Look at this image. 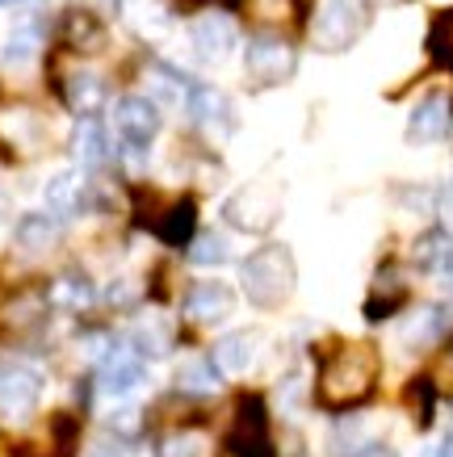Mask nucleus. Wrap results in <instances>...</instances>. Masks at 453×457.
<instances>
[{
	"label": "nucleus",
	"instance_id": "1",
	"mask_svg": "<svg viewBox=\"0 0 453 457\" xmlns=\"http://www.w3.org/2000/svg\"><path fill=\"white\" fill-rule=\"evenodd\" d=\"M373 382H378V353L370 345H344L319 370V403L331 411L357 407L361 399H370Z\"/></svg>",
	"mask_w": 453,
	"mask_h": 457
},
{
	"label": "nucleus",
	"instance_id": "2",
	"mask_svg": "<svg viewBox=\"0 0 453 457\" xmlns=\"http://www.w3.org/2000/svg\"><path fill=\"white\" fill-rule=\"evenodd\" d=\"M294 281H298V269H294L289 248H281V244H264L261 252H252L239 264V286H244L247 303L261 306V311L286 306L294 294Z\"/></svg>",
	"mask_w": 453,
	"mask_h": 457
},
{
	"label": "nucleus",
	"instance_id": "3",
	"mask_svg": "<svg viewBox=\"0 0 453 457\" xmlns=\"http://www.w3.org/2000/svg\"><path fill=\"white\" fill-rule=\"evenodd\" d=\"M281 185L277 180H252L244 189H235L227 202H222V219L231 222L235 231H247V236H261L269 231L277 219H281Z\"/></svg>",
	"mask_w": 453,
	"mask_h": 457
},
{
	"label": "nucleus",
	"instance_id": "4",
	"mask_svg": "<svg viewBox=\"0 0 453 457\" xmlns=\"http://www.w3.org/2000/svg\"><path fill=\"white\" fill-rule=\"evenodd\" d=\"M365 29L361 0H323L311 17V42L319 51H348Z\"/></svg>",
	"mask_w": 453,
	"mask_h": 457
},
{
	"label": "nucleus",
	"instance_id": "5",
	"mask_svg": "<svg viewBox=\"0 0 453 457\" xmlns=\"http://www.w3.org/2000/svg\"><path fill=\"white\" fill-rule=\"evenodd\" d=\"M219 457H273V441H269V420H264V403L256 395H244L235 407V424L222 436Z\"/></svg>",
	"mask_w": 453,
	"mask_h": 457
},
{
	"label": "nucleus",
	"instance_id": "6",
	"mask_svg": "<svg viewBox=\"0 0 453 457\" xmlns=\"http://www.w3.org/2000/svg\"><path fill=\"white\" fill-rule=\"evenodd\" d=\"M294 71H298V51L286 38L261 34V38L247 42V76L256 84L273 88V84H286Z\"/></svg>",
	"mask_w": 453,
	"mask_h": 457
},
{
	"label": "nucleus",
	"instance_id": "7",
	"mask_svg": "<svg viewBox=\"0 0 453 457\" xmlns=\"http://www.w3.org/2000/svg\"><path fill=\"white\" fill-rule=\"evenodd\" d=\"M113 126L122 135V155H143L151 147V139L160 135V110L147 97H122L113 110Z\"/></svg>",
	"mask_w": 453,
	"mask_h": 457
},
{
	"label": "nucleus",
	"instance_id": "8",
	"mask_svg": "<svg viewBox=\"0 0 453 457\" xmlns=\"http://www.w3.org/2000/svg\"><path fill=\"white\" fill-rule=\"evenodd\" d=\"M42 378L29 365H0V416L26 420L38 407Z\"/></svg>",
	"mask_w": 453,
	"mask_h": 457
},
{
	"label": "nucleus",
	"instance_id": "9",
	"mask_svg": "<svg viewBox=\"0 0 453 457\" xmlns=\"http://www.w3.org/2000/svg\"><path fill=\"white\" fill-rule=\"evenodd\" d=\"M235 21L227 13H202L197 21L189 26V46L197 59H206V63H222V59L235 51Z\"/></svg>",
	"mask_w": 453,
	"mask_h": 457
},
{
	"label": "nucleus",
	"instance_id": "10",
	"mask_svg": "<svg viewBox=\"0 0 453 457\" xmlns=\"http://www.w3.org/2000/svg\"><path fill=\"white\" fill-rule=\"evenodd\" d=\"M185 110H189L193 126H202L210 135H227L235 126V110L231 101L222 97L219 88H210V84H193L189 97H185Z\"/></svg>",
	"mask_w": 453,
	"mask_h": 457
},
{
	"label": "nucleus",
	"instance_id": "11",
	"mask_svg": "<svg viewBox=\"0 0 453 457\" xmlns=\"http://www.w3.org/2000/svg\"><path fill=\"white\" fill-rule=\"evenodd\" d=\"M235 311V290L231 286H222V281H197L189 294H185V319L193 323H222V319Z\"/></svg>",
	"mask_w": 453,
	"mask_h": 457
},
{
	"label": "nucleus",
	"instance_id": "12",
	"mask_svg": "<svg viewBox=\"0 0 453 457\" xmlns=\"http://www.w3.org/2000/svg\"><path fill=\"white\" fill-rule=\"evenodd\" d=\"M449 135V101L440 93H428L407 118V139L412 143H437Z\"/></svg>",
	"mask_w": 453,
	"mask_h": 457
},
{
	"label": "nucleus",
	"instance_id": "13",
	"mask_svg": "<svg viewBox=\"0 0 453 457\" xmlns=\"http://www.w3.org/2000/svg\"><path fill=\"white\" fill-rule=\"evenodd\" d=\"M143 382V357H138L135 348H113L101 357V386L110 390V395H130V390Z\"/></svg>",
	"mask_w": 453,
	"mask_h": 457
},
{
	"label": "nucleus",
	"instance_id": "14",
	"mask_svg": "<svg viewBox=\"0 0 453 457\" xmlns=\"http://www.w3.org/2000/svg\"><path fill=\"white\" fill-rule=\"evenodd\" d=\"M0 139L17 147V152L34 155L42 147V139H46V122L34 110H4L0 113Z\"/></svg>",
	"mask_w": 453,
	"mask_h": 457
},
{
	"label": "nucleus",
	"instance_id": "15",
	"mask_svg": "<svg viewBox=\"0 0 453 457\" xmlns=\"http://www.w3.org/2000/svg\"><path fill=\"white\" fill-rule=\"evenodd\" d=\"M84 202H88V185H84V177L76 172V168L55 172V177L46 180V206H51L55 219H71V214H80Z\"/></svg>",
	"mask_w": 453,
	"mask_h": 457
},
{
	"label": "nucleus",
	"instance_id": "16",
	"mask_svg": "<svg viewBox=\"0 0 453 457\" xmlns=\"http://www.w3.org/2000/svg\"><path fill=\"white\" fill-rule=\"evenodd\" d=\"M63 42H68L71 51H80V55H96V51H105L110 34H105V26H101L93 13L71 9V13L63 17Z\"/></svg>",
	"mask_w": 453,
	"mask_h": 457
},
{
	"label": "nucleus",
	"instance_id": "17",
	"mask_svg": "<svg viewBox=\"0 0 453 457\" xmlns=\"http://www.w3.org/2000/svg\"><path fill=\"white\" fill-rule=\"evenodd\" d=\"M38 46H42V21H38V17H29V21H17L13 34L4 38L0 59H4L9 68H26V63H34Z\"/></svg>",
	"mask_w": 453,
	"mask_h": 457
},
{
	"label": "nucleus",
	"instance_id": "18",
	"mask_svg": "<svg viewBox=\"0 0 453 457\" xmlns=\"http://www.w3.org/2000/svg\"><path fill=\"white\" fill-rule=\"evenodd\" d=\"M256 332H231L222 336L219 348H214V365H219V374H244L247 365L256 361Z\"/></svg>",
	"mask_w": 453,
	"mask_h": 457
},
{
	"label": "nucleus",
	"instance_id": "19",
	"mask_svg": "<svg viewBox=\"0 0 453 457\" xmlns=\"http://www.w3.org/2000/svg\"><path fill=\"white\" fill-rule=\"evenodd\" d=\"M415 261L424 264L440 286H453V239L445 231H432V236L420 239L415 244Z\"/></svg>",
	"mask_w": 453,
	"mask_h": 457
},
{
	"label": "nucleus",
	"instance_id": "20",
	"mask_svg": "<svg viewBox=\"0 0 453 457\" xmlns=\"http://www.w3.org/2000/svg\"><path fill=\"white\" fill-rule=\"evenodd\" d=\"M55 239H59V222L51 219V214H26V219L17 222V248L26 252V256L51 252Z\"/></svg>",
	"mask_w": 453,
	"mask_h": 457
},
{
	"label": "nucleus",
	"instance_id": "21",
	"mask_svg": "<svg viewBox=\"0 0 453 457\" xmlns=\"http://www.w3.org/2000/svg\"><path fill=\"white\" fill-rule=\"evenodd\" d=\"M76 155H80L84 168H101L105 160H110V135H105V126L96 122V118H88L84 113V122L76 126Z\"/></svg>",
	"mask_w": 453,
	"mask_h": 457
},
{
	"label": "nucleus",
	"instance_id": "22",
	"mask_svg": "<svg viewBox=\"0 0 453 457\" xmlns=\"http://www.w3.org/2000/svg\"><path fill=\"white\" fill-rule=\"evenodd\" d=\"M177 386L185 395H214L219 390V365H210L206 357H185L177 365Z\"/></svg>",
	"mask_w": 453,
	"mask_h": 457
},
{
	"label": "nucleus",
	"instance_id": "23",
	"mask_svg": "<svg viewBox=\"0 0 453 457\" xmlns=\"http://www.w3.org/2000/svg\"><path fill=\"white\" fill-rule=\"evenodd\" d=\"M403 298H407V286H403V278H398L395 269H382V273H378V281H373L370 303H365V315H370V319H386L398 303H403Z\"/></svg>",
	"mask_w": 453,
	"mask_h": 457
},
{
	"label": "nucleus",
	"instance_id": "24",
	"mask_svg": "<svg viewBox=\"0 0 453 457\" xmlns=\"http://www.w3.org/2000/svg\"><path fill=\"white\" fill-rule=\"evenodd\" d=\"M63 97H68V105L76 113H93L101 101H105V84H101V76H93V71H76V76H68V84H63Z\"/></svg>",
	"mask_w": 453,
	"mask_h": 457
},
{
	"label": "nucleus",
	"instance_id": "25",
	"mask_svg": "<svg viewBox=\"0 0 453 457\" xmlns=\"http://www.w3.org/2000/svg\"><path fill=\"white\" fill-rule=\"evenodd\" d=\"M244 13L256 21V26H294L298 21V0H244Z\"/></svg>",
	"mask_w": 453,
	"mask_h": 457
},
{
	"label": "nucleus",
	"instance_id": "26",
	"mask_svg": "<svg viewBox=\"0 0 453 457\" xmlns=\"http://www.w3.org/2000/svg\"><path fill=\"white\" fill-rule=\"evenodd\" d=\"M168 345H172V332H168L164 323H155V319H138L135 328H130V348H135L138 357H164Z\"/></svg>",
	"mask_w": 453,
	"mask_h": 457
},
{
	"label": "nucleus",
	"instance_id": "27",
	"mask_svg": "<svg viewBox=\"0 0 453 457\" xmlns=\"http://www.w3.org/2000/svg\"><path fill=\"white\" fill-rule=\"evenodd\" d=\"M51 303L63 306V311H84V306L93 303V281L80 278V273H63L51 286Z\"/></svg>",
	"mask_w": 453,
	"mask_h": 457
},
{
	"label": "nucleus",
	"instance_id": "28",
	"mask_svg": "<svg viewBox=\"0 0 453 457\" xmlns=\"http://www.w3.org/2000/svg\"><path fill=\"white\" fill-rule=\"evenodd\" d=\"M189 88H193V84L185 80V76H180L177 68H155V71H151V93L164 101V105H177V101L185 105Z\"/></svg>",
	"mask_w": 453,
	"mask_h": 457
},
{
	"label": "nucleus",
	"instance_id": "29",
	"mask_svg": "<svg viewBox=\"0 0 453 457\" xmlns=\"http://www.w3.org/2000/svg\"><path fill=\"white\" fill-rule=\"evenodd\" d=\"M193 202H177V206L168 210L164 222H155V231H160V239H168V244H185L193 231Z\"/></svg>",
	"mask_w": 453,
	"mask_h": 457
},
{
	"label": "nucleus",
	"instance_id": "30",
	"mask_svg": "<svg viewBox=\"0 0 453 457\" xmlns=\"http://www.w3.org/2000/svg\"><path fill=\"white\" fill-rule=\"evenodd\" d=\"M227 252H231V248H227V239L214 236V231L189 239V261L193 264H222V261H227Z\"/></svg>",
	"mask_w": 453,
	"mask_h": 457
},
{
	"label": "nucleus",
	"instance_id": "31",
	"mask_svg": "<svg viewBox=\"0 0 453 457\" xmlns=\"http://www.w3.org/2000/svg\"><path fill=\"white\" fill-rule=\"evenodd\" d=\"M445 328V311H437V306H428V311H420V315L407 323V332H403V340L407 345H424V340H432V336Z\"/></svg>",
	"mask_w": 453,
	"mask_h": 457
},
{
	"label": "nucleus",
	"instance_id": "32",
	"mask_svg": "<svg viewBox=\"0 0 453 457\" xmlns=\"http://www.w3.org/2000/svg\"><path fill=\"white\" fill-rule=\"evenodd\" d=\"M428 382H432V390H440V395H453V340L437 353L432 370H428Z\"/></svg>",
	"mask_w": 453,
	"mask_h": 457
},
{
	"label": "nucleus",
	"instance_id": "33",
	"mask_svg": "<svg viewBox=\"0 0 453 457\" xmlns=\"http://www.w3.org/2000/svg\"><path fill=\"white\" fill-rule=\"evenodd\" d=\"M432 55L453 68V13H445L437 26H432Z\"/></svg>",
	"mask_w": 453,
	"mask_h": 457
},
{
	"label": "nucleus",
	"instance_id": "34",
	"mask_svg": "<svg viewBox=\"0 0 453 457\" xmlns=\"http://www.w3.org/2000/svg\"><path fill=\"white\" fill-rule=\"evenodd\" d=\"M110 428L118 432V436H138L143 411H138V407H118V411H110Z\"/></svg>",
	"mask_w": 453,
	"mask_h": 457
},
{
	"label": "nucleus",
	"instance_id": "35",
	"mask_svg": "<svg viewBox=\"0 0 453 457\" xmlns=\"http://www.w3.org/2000/svg\"><path fill=\"white\" fill-rule=\"evenodd\" d=\"M155 457H202V445H197V436L180 432V436H168V441L160 445V453H155Z\"/></svg>",
	"mask_w": 453,
	"mask_h": 457
},
{
	"label": "nucleus",
	"instance_id": "36",
	"mask_svg": "<svg viewBox=\"0 0 453 457\" xmlns=\"http://www.w3.org/2000/svg\"><path fill=\"white\" fill-rule=\"evenodd\" d=\"M42 311H46V306H42V298H34V294H29V298H21V303H13V311H9V319H13V323H38V319H42Z\"/></svg>",
	"mask_w": 453,
	"mask_h": 457
},
{
	"label": "nucleus",
	"instance_id": "37",
	"mask_svg": "<svg viewBox=\"0 0 453 457\" xmlns=\"http://www.w3.org/2000/svg\"><path fill=\"white\" fill-rule=\"evenodd\" d=\"M138 290H135V281H113V290H110V303L113 306H122V303H135Z\"/></svg>",
	"mask_w": 453,
	"mask_h": 457
},
{
	"label": "nucleus",
	"instance_id": "38",
	"mask_svg": "<svg viewBox=\"0 0 453 457\" xmlns=\"http://www.w3.org/2000/svg\"><path fill=\"white\" fill-rule=\"evenodd\" d=\"M88 457H122V453H118V445H96Z\"/></svg>",
	"mask_w": 453,
	"mask_h": 457
},
{
	"label": "nucleus",
	"instance_id": "39",
	"mask_svg": "<svg viewBox=\"0 0 453 457\" xmlns=\"http://www.w3.org/2000/svg\"><path fill=\"white\" fill-rule=\"evenodd\" d=\"M445 219H449V227H453V185H449V194H445Z\"/></svg>",
	"mask_w": 453,
	"mask_h": 457
},
{
	"label": "nucleus",
	"instance_id": "40",
	"mask_svg": "<svg viewBox=\"0 0 453 457\" xmlns=\"http://www.w3.org/2000/svg\"><path fill=\"white\" fill-rule=\"evenodd\" d=\"M437 453H440V457H453V432H449V436H445V445H440Z\"/></svg>",
	"mask_w": 453,
	"mask_h": 457
},
{
	"label": "nucleus",
	"instance_id": "41",
	"mask_svg": "<svg viewBox=\"0 0 453 457\" xmlns=\"http://www.w3.org/2000/svg\"><path fill=\"white\" fill-rule=\"evenodd\" d=\"M0 457H26L21 449H9V445H0Z\"/></svg>",
	"mask_w": 453,
	"mask_h": 457
},
{
	"label": "nucleus",
	"instance_id": "42",
	"mask_svg": "<svg viewBox=\"0 0 453 457\" xmlns=\"http://www.w3.org/2000/svg\"><path fill=\"white\" fill-rule=\"evenodd\" d=\"M4 214H9V197L0 194V219H4Z\"/></svg>",
	"mask_w": 453,
	"mask_h": 457
},
{
	"label": "nucleus",
	"instance_id": "43",
	"mask_svg": "<svg viewBox=\"0 0 453 457\" xmlns=\"http://www.w3.org/2000/svg\"><path fill=\"white\" fill-rule=\"evenodd\" d=\"M4 4H13V0H0V9H4Z\"/></svg>",
	"mask_w": 453,
	"mask_h": 457
}]
</instances>
